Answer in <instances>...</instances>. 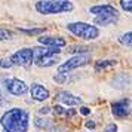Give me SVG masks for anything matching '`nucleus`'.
<instances>
[{
  "label": "nucleus",
  "instance_id": "4be33fe9",
  "mask_svg": "<svg viewBox=\"0 0 132 132\" xmlns=\"http://www.w3.org/2000/svg\"><path fill=\"white\" fill-rule=\"evenodd\" d=\"M54 113L56 114V116H64V114H65V108L62 107V105H60V104H55Z\"/></svg>",
  "mask_w": 132,
  "mask_h": 132
},
{
  "label": "nucleus",
  "instance_id": "a211bd4d",
  "mask_svg": "<svg viewBox=\"0 0 132 132\" xmlns=\"http://www.w3.org/2000/svg\"><path fill=\"white\" fill-rule=\"evenodd\" d=\"M34 125H36L37 128H45V129H48L49 126H51V123H49V120H48V119L36 117V119H34Z\"/></svg>",
  "mask_w": 132,
  "mask_h": 132
},
{
  "label": "nucleus",
  "instance_id": "f03ea898",
  "mask_svg": "<svg viewBox=\"0 0 132 132\" xmlns=\"http://www.w3.org/2000/svg\"><path fill=\"white\" fill-rule=\"evenodd\" d=\"M73 3L68 0H40L36 3V11L42 15H54L73 11Z\"/></svg>",
  "mask_w": 132,
  "mask_h": 132
},
{
  "label": "nucleus",
  "instance_id": "f8f14e48",
  "mask_svg": "<svg viewBox=\"0 0 132 132\" xmlns=\"http://www.w3.org/2000/svg\"><path fill=\"white\" fill-rule=\"evenodd\" d=\"M58 54H52V55H45V56H42V58H37L36 64L39 67H52L55 65L56 62H58Z\"/></svg>",
  "mask_w": 132,
  "mask_h": 132
},
{
  "label": "nucleus",
  "instance_id": "0eeeda50",
  "mask_svg": "<svg viewBox=\"0 0 132 132\" xmlns=\"http://www.w3.org/2000/svg\"><path fill=\"white\" fill-rule=\"evenodd\" d=\"M111 113L119 117V119H125L126 116L131 113V107H129V100H120L111 104Z\"/></svg>",
  "mask_w": 132,
  "mask_h": 132
},
{
  "label": "nucleus",
  "instance_id": "1a4fd4ad",
  "mask_svg": "<svg viewBox=\"0 0 132 132\" xmlns=\"http://www.w3.org/2000/svg\"><path fill=\"white\" fill-rule=\"evenodd\" d=\"M30 92H31V98L36 100V101H45L49 98V90L42 86L39 83H33L30 88Z\"/></svg>",
  "mask_w": 132,
  "mask_h": 132
},
{
  "label": "nucleus",
  "instance_id": "393cba45",
  "mask_svg": "<svg viewBox=\"0 0 132 132\" xmlns=\"http://www.w3.org/2000/svg\"><path fill=\"white\" fill-rule=\"evenodd\" d=\"M86 128H88V129H94V128H95V122L88 120V122H86Z\"/></svg>",
  "mask_w": 132,
  "mask_h": 132
},
{
  "label": "nucleus",
  "instance_id": "2eb2a0df",
  "mask_svg": "<svg viewBox=\"0 0 132 132\" xmlns=\"http://www.w3.org/2000/svg\"><path fill=\"white\" fill-rule=\"evenodd\" d=\"M68 52L70 54H88L89 52V48L88 46H85V45H73L68 48Z\"/></svg>",
  "mask_w": 132,
  "mask_h": 132
},
{
  "label": "nucleus",
  "instance_id": "9d476101",
  "mask_svg": "<svg viewBox=\"0 0 132 132\" xmlns=\"http://www.w3.org/2000/svg\"><path fill=\"white\" fill-rule=\"evenodd\" d=\"M55 98L58 101H61L62 104H65V105H79V104H82V98L80 96H76L73 95L71 92H65V90L60 92Z\"/></svg>",
  "mask_w": 132,
  "mask_h": 132
},
{
  "label": "nucleus",
  "instance_id": "6ab92c4d",
  "mask_svg": "<svg viewBox=\"0 0 132 132\" xmlns=\"http://www.w3.org/2000/svg\"><path fill=\"white\" fill-rule=\"evenodd\" d=\"M13 36L12 31L6 30V28H0V42H3V40H11Z\"/></svg>",
  "mask_w": 132,
  "mask_h": 132
},
{
  "label": "nucleus",
  "instance_id": "ddd939ff",
  "mask_svg": "<svg viewBox=\"0 0 132 132\" xmlns=\"http://www.w3.org/2000/svg\"><path fill=\"white\" fill-rule=\"evenodd\" d=\"M89 12L96 16V15H102V13H114V12H117V11H116V7L111 6V5H98V6L90 7Z\"/></svg>",
  "mask_w": 132,
  "mask_h": 132
},
{
  "label": "nucleus",
  "instance_id": "aec40b11",
  "mask_svg": "<svg viewBox=\"0 0 132 132\" xmlns=\"http://www.w3.org/2000/svg\"><path fill=\"white\" fill-rule=\"evenodd\" d=\"M120 6H122L123 11L131 12L132 11V0H120Z\"/></svg>",
  "mask_w": 132,
  "mask_h": 132
},
{
  "label": "nucleus",
  "instance_id": "a878e982",
  "mask_svg": "<svg viewBox=\"0 0 132 132\" xmlns=\"http://www.w3.org/2000/svg\"><path fill=\"white\" fill-rule=\"evenodd\" d=\"M49 110H51L49 107H42L40 110H39V113L40 114H46V113H49Z\"/></svg>",
  "mask_w": 132,
  "mask_h": 132
},
{
  "label": "nucleus",
  "instance_id": "39448f33",
  "mask_svg": "<svg viewBox=\"0 0 132 132\" xmlns=\"http://www.w3.org/2000/svg\"><path fill=\"white\" fill-rule=\"evenodd\" d=\"M9 60L12 62V65H22L27 67L30 65L33 60H34V55H33V48H22L16 51L13 55L9 56Z\"/></svg>",
  "mask_w": 132,
  "mask_h": 132
},
{
  "label": "nucleus",
  "instance_id": "cd10ccee",
  "mask_svg": "<svg viewBox=\"0 0 132 132\" xmlns=\"http://www.w3.org/2000/svg\"><path fill=\"white\" fill-rule=\"evenodd\" d=\"M3 101V95H2V92H0V102Z\"/></svg>",
  "mask_w": 132,
  "mask_h": 132
},
{
  "label": "nucleus",
  "instance_id": "423d86ee",
  "mask_svg": "<svg viewBox=\"0 0 132 132\" xmlns=\"http://www.w3.org/2000/svg\"><path fill=\"white\" fill-rule=\"evenodd\" d=\"M5 88L9 94H12L15 96H21L27 94V90H28V86L22 82V80H19L16 77H11L7 79L6 82H5Z\"/></svg>",
  "mask_w": 132,
  "mask_h": 132
},
{
  "label": "nucleus",
  "instance_id": "20e7f679",
  "mask_svg": "<svg viewBox=\"0 0 132 132\" xmlns=\"http://www.w3.org/2000/svg\"><path fill=\"white\" fill-rule=\"evenodd\" d=\"M89 61H90V56L88 54L74 55L73 58L67 60L64 64H61V65L58 67V73H61V74H68V73H71L73 70H76V68H79V67L86 65Z\"/></svg>",
  "mask_w": 132,
  "mask_h": 132
},
{
  "label": "nucleus",
  "instance_id": "f3484780",
  "mask_svg": "<svg viewBox=\"0 0 132 132\" xmlns=\"http://www.w3.org/2000/svg\"><path fill=\"white\" fill-rule=\"evenodd\" d=\"M19 31L28 36H37V34H42L45 28H19Z\"/></svg>",
  "mask_w": 132,
  "mask_h": 132
},
{
  "label": "nucleus",
  "instance_id": "dca6fc26",
  "mask_svg": "<svg viewBox=\"0 0 132 132\" xmlns=\"http://www.w3.org/2000/svg\"><path fill=\"white\" fill-rule=\"evenodd\" d=\"M119 42L122 43V45H125V46H131L132 45V34L131 31H128V33H125V34H122V36L119 37Z\"/></svg>",
  "mask_w": 132,
  "mask_h": 132
},
{
  "label": "nucleus",
  "instance_id": "5701e85b",
  "mask_svg": "<svg viewBox=\"0 0 132 132\" xmlns=\"http://www.w3.org/2000/svg\"><path fill=\"white\" fill-rule=\"evenodd\" d=\"M102 132H117V126L114 125V123H110V125H107L104 128Z\"/></svg>",
  "mask_w": 132,
  "mask_h": 132
},
{
  "label": "nucleus",
  "instance_id": "7ed1b4c3",
  "mask_svg": "<svg viewBox=\"0 0 132 132\" xmlns=\"http://www.w3.org/2000/svg\"><path fill=\"white\" fill-rule=\"evenodd\" d=\"M67 30L71 31L76 37H80L85 40H95L100 36L98 27L94 24H88V22H70L67 24Z\"/></svg>",
  "mask_w": 132,
  "mask_h": 132
},
{
  "label": "nucleus",
  "instance_id": "bb28decb",
  "mask_svg": "<svg viewBox=\"0 0 132 132\" xmlns=\"http://www.w3.org/2000/svg\"><path fill=\"white\" fill-rule=\"evenodd\" d=\"M89 111H90V110H89V108H86V107L80 108V113H82V114H89Z\"/></svg>",
  "mask_w": 132,
  "mask_h": 132
},
{
  "label": "nucleus",
  "instance_id": "9b49d317",
  "mask_svg": "<svg viewBox=\"0 0 132 132\" xmlns=\"http://www.w3.org/2000/svg\"><path fill=\"white\" fill-rule=\"evenodd\" d=\"M117 19H119V12L102 13V15H96L95 24H98V25H111V24H116Z\"/></svg>",
  "mask_w": 132,
  "mask_h": 132
},
{
  "label": "nucleus",
  "instance_id": "6e6552de",
  "mask_svg": "<svg viewBox=\"0 0 132 132\" xmlns=\"http://www.w3.org/2000/svg\"><path fill=\"white\" fill-rule=\"evenodd\" d=\"M39 43H42L45 46H49V48H64L65 46V39L60 36H43L39 37Z\"/></svg>",
  "mask_w": 132,
  "mask_h": 132
},
{
  "label": "nucleus",
  "instance_id": "f257e3e1",
  "mask_svg": "<svg viewBox=\"0 0 132 132\" xmlns=\"http://www.w3.org/2000/svg\"><path fill=\"white\" fill-rule=\"evenodd\" d=\"M30 116L24 108H11L3 113L0 119V125L3 126V132H27Z\"/></svg>",
  "mask_w": 132,
  "mask_h": 132
},
{
  "label": "nucleus",
  "instance_id": "b1692460",
  "mask_svg": "<svg viewBox=\"0 0 132 132\" xmlns=\"http://www.w3.org/2000/svg\"><path fill=\"white\" fill-rule=\"evenodd\" d=\"M76 113H77V111H76L74 108H70V110H65V114H64V116H65V117H73V116H76Z\"/></svg>",
  "mask_w": 132,
  "mask_h": 132
},
{
  "label": "nucleus",
  "instance_id": "412c9836",
  "mask_svg": "<svg viewBox=\"0 0 132 132\" xmlns=\"http://www.w3.org/2000/svg\"><path fill=\"white\" fill-rule=\"evenodd\" d=\"M0 67H2V68H11V67H13L12 62H11V60H9V56L0 60Z\"/></svg>",
  "mask_w": 132,
  "mask_h": 132
},
{
  "label": "nucleus",
  "instance_id": "4468645a",
  "mask_svg": "<svg viewBox=\"0 0 132 132\" xmlns=\"http://www.w3.org/2000/svg\"><path fill=\"white\" fill-rule=\"evenodd\" d=\"M116 65V61L114 60H98L95 62V70L96 71H101V70H107L110 67Z\"/></svg>",
  "mask_w": 132,
  "mask_h": 132
}]
</instances>
